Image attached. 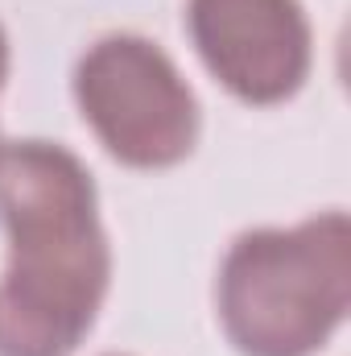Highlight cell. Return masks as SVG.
Returning a JSON list of instances; mask_svg holds the SVG:
<instances>
[{"mask_svg": "<svg viewBox=\"0 0 351 356\" xmlns=\"http://www.w3.org/2000/svg\"><path fill=\"white\" fill-rule=\"evenodd\" d=\"M0 356H71L112 277L87 166L54 141H0Z\"/></svg>", "mask_w": 351, "mask_h": 356, "instance_id": "cell-1", "label": "cell"}, {"mask_svg": "<svg viewBox=\"0 0 351 356\" xmlns=\"http://www.w3.org/2000/svg\"><path fill=\"white\" fill-rule=\"evenodd\" d=\"M351 302V224L343 211L236 236L219 269V319L244 356H310Z\"/></svg>", "mask_w": 351, "mask_h": 356, "instance_id": "cell-2", "label": "cell"}, {"mask_svg": "<svg viewBox=\"0 0 351 356\" xmlns=\"http://www.w3.org/2000/svg\"><path fill=\"white\" fill-rule=\"evenodd\" d=\"M79 112L99 145L137 170L182 162L198 137V99L174 58L141 33H108L75 67Z\"/></svg>", "mask_w": 351, "mask_h": 356, "instance_id": "cell-3", "label": "cell"}, {"mask_svg": "<svg viewBox=\"0 0 351 356\" xmlns=\"http://www.w3.org/2000/svg\"><path fill=\"white\" fill-rule=\"evenodd\" d=\"M207 71L244 104H281L310 71V21L298 0H186Z\"/></svg>", "mask_w": 351, "mask_h": 356, "instance_id": "cell-4", "label": "cell"}, {"mask_svg": "<svg viewBox=\"0 0 351 356\" xmlns=\"http://www.w3.org/2000/svg\"><path fill=\"white\" fill-rule=\"evenodd\" d=\"M4 75H8V38L0 29V83H4Z\"/></svg>", "mask_w": 351, "mask_h": 356, "instance_id": "cell-5", "label": "cell"}]
</instances>
